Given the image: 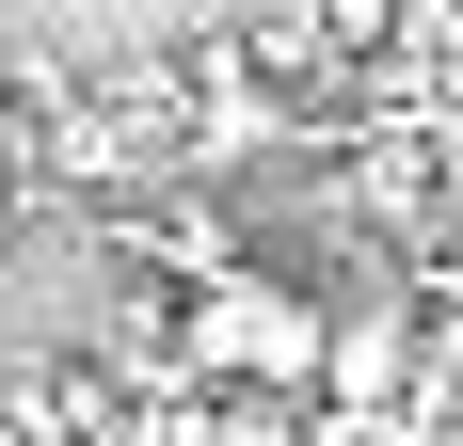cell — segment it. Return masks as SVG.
Segmentation results:
<instances>
[{
  "mask_svg": "<svg viewBox=\"0 0 463 446\" xmlns=\"http://www.w3.org/2000/svg\"><path fill=\"white\" fill-rule=\"evenodd\" d=\"M304 33L352 64V48H383V33H400V0H304Z\"/></svg>",
  "mask_w": 463,
  "mask_h": 446,
  "instance_id": "obj_3",
  "label": "cell"
},
{
  "mask_svg": "<svg viewBox=\"0 0 463 446\" xmlns=\"http://www.w3.org/2000/svg\"><path fill=\"white\" fill-rule=\"evenodd\" d=\"M320 383H335V399H400V383H416V319H400V303H352L320 335Z\"/></svg>",
  "mask_w": 463,
  "mask_h": 446,
  "instance_id": "obj_2",
  "label": "cell"
},
{
  "mask_svg": "<svg viewBox=\"0 0 463 446\" xmlns=\"http://www.w3.org/2000/svg\"><path fill=\"white\" fill-rule=\"evenodd\" d=\"M320 335L335 319L304 303V287H272V271H208V287H192V367H208V383L304 399V383H320Z\"/></svg>",
  "mask_w": 463,
  "mask_h": 446,
  "instance_id": "obj_1",
  "label": "cell"
}]
</instances>
